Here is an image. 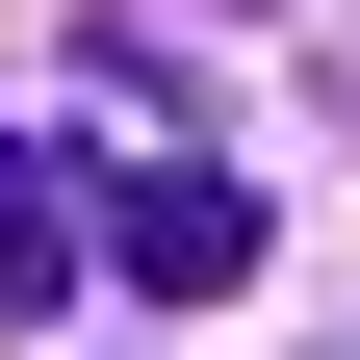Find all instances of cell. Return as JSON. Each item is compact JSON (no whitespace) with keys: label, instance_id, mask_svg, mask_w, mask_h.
Instances as JSON below:
<instances>
[{"label":"cell","instance_id":"6da1fadb","mask_svg":"<svg viewBox=\"0 0 360 360\" xmlns=\"http://www.w3.org/2000/svg\"><path fill=\"white\" fill-rule=\"evenodd\" d=\"M77 257H103V283H155V309H206V283H257V180H206V155H103Z\"/></svg>","mask_w":360,"mask_h":360},{"label":"cell","instance_id":"7a4b0ae2","mask_svg":"<svg viewBox=\"0 0 360 360\" xmlns=\"http://www.w3.org/2000/svg\"><path fill=\"white\" fill-rule=\"evenodd\" d=\"M52 309H77V180L0 155V335H52Z\"/></svg>","mask_w":360,"mask_h":360}]
</instances>
